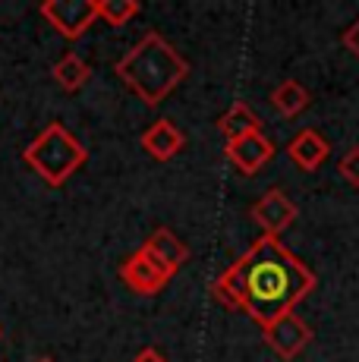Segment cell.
I'll return each instance as SVG.
<instances>
[{"instance_id":"30bf717a","label":"cell","mask_w":359,"mask_h":362,"mask_svg":"<svg viewBox=\"0 0 359 362\" xmlns=\"http://www.w3.org/2000/svg\"><path fill=\"white\" fill-rule=\"evenodd\" d=\"M287 155H290V161L300 167V170L312 173V170H319V167L331 158V145H328V139H324L322 132L300 129L293 139H290Z\"/></svg>"},{"instance_id":"3957f363","label":"cell","mask_w":359,"mask_h":362,"mask_svg":"<svg viewBox=\"0 0 359 362\" xmlns=\"http://www.w3.org/2000/svg\"><path fill=\"white\" fill-rule=\"evenodd\" d=\"M23 158L47 186H64L66 180L86 164L88 151L64 123H51L45 132H38V136L25 145Z\"/></svg>"},{"instance_id":"7a4b0ae2","label":"cell","mask_w":359,"mask_h":362,"mask_svg":"<svg viewBox=\"0 0 359 362\" xmlns=\"http://www.w3.org/2000/svg\"><path fill=\"white\" fill-rule=\"evenodd\" d=\"M114 69L148 107H155V104H161L186 79L189 64L158 32H148V35H142L139 45L126 57L117 60Z\"/></svg>"},{"instance_id":"277c9868","label":"cell","mask_w":359,"mask_h":362,"mask_svg":"<svg viewBox=\"0 0 359 362\" xmlns=\"http://www.w3.org/2000/svg\"><path fill=\"white\" fill-rule=\"evenodd\" d=\"M38 13L64 38H79L98 23V0H45Z\"/></svg>"},{"instance_id":"ac0fdd59","label":"cell","mask_w":359,"mask_h":362,"mask_svg":"<svg viewBox=\"0 0 359 362\" xmlns=\"http://www.w3.org/2000/svg\"><path fill=\"white\" fill-rule=\"evenodd\" d=\"M133 362H167V359H164L161 350H155V346H145V350H139V356H136Z\"/></svg>"},{"instance_id":"6da1fadb","label":"cell","mask_w":359,"mask_h":362,"mask_svg":"<svg viewBox=\"0 0 359 362\" xmlns=\"http://www.w3.org/2000/svg\"><path fill=\"white\" fill-rule=\"evenodd\" d=\"M315 290V274L278 236H259L224 274L211 284V296L227 309H240L259 328L290 315Z\"/></svg>"},{"instance_id":"52a82bcc","label":"cell","mask_w":359,"mask_h":362,"mask_svg":"<svg viewBox=\"0 0 359 362\" xmlns=\"http://www.w3.org/2000/svg\"><path fill=\"white\" fill-rule=\"evenodd\" d=\"M296 202L284 189H268L265 196L252 205V221L261 227V236H278L284 233L296 221Z\"/></svg>"},{"instance_id":"5b68a950","label":"cell","mask_w":359,"mask_h":362,"mask_svg":"<svg viewBox=\"0 0 359 362\" xmlns=\"http://www.w3.org/2000/svg\"><path fill=\"white\" fill-rule=\"evenodd\" d=\"M120 277L133 293H142V296H155L167 287V281L174 277V271L167 268L161 259L148 252V249H136L126 262L120 264Z\"/></svg>"},{"instance_id":"4fadbf2b","label":"cell","mask_w":359,"mask_h":362,"mask_svg":"<svg viewBox=\"0 0 359 362\" xmlns=\"http://www.w3.org/2000/svg\"><path fill=\"white\" fill-rule=\"evenodd\" d=\"M309 101H312V95H309L296 79L281 82V86L271 92V107L278 110L281 117H296V114H302V110L309 107Z\"/></svg>"},{"instance_id":"7c38bea8","label":"cell","mask_w":359,"mask_h":362,"mask_svg":"<svg viewBox=\"0 0 359 362\" xmlns=\"http://www.w3.org/2000/svg\"><path fill=\"white\" fill-rule=\"evenodd\" d=\"M218 129L227 142H237L243 136H252V132H261V120L255 117V110L246 101H237L224 117L218 120Z\"/></svg>"},{"instance_id":"d6986e66","label":"cell","mask_w":359,"mask_h":362,"mask_svg":"<svg viewBox=\"0 0 359 362\" xmlns=\"http://www.w3.org/2000/svg\"><path fill=\"white\" fill-rule=\"evenodd\" d=\"M35 362H54V359H35Z\"/></svg>"},{"instance_id":"8992f818","label":"cell","mask_w":359,"mask_h":362,"mask_svg":"<svg viewBox=\"0 0 359 362\" xmlns=\"http://www.w3.org/2000/svg\"><path fill=\"white\" fill-rule=\"evenodd\" d=\"M261 337H265V344L271 346L281 359H296L312 344V328H309L296 312H290V315L271 322L268 328H261Z\"/></svg>"},{"instance_id":"5bb4252c","label":"cell","mask_w":359,"mask_h":362,"mask_svg":"<svg viewBox=\"0 0 359 362\" xmlns=\"http://www.w3.org/2000/svg\"><path fill=\"white\" fill-rule=\"evenodd\" d=\"M54 79L60 82V88H66V92H79L82 86L88 82V76H92V69H88V64L79 57V54H64V57L54 64Z\"/></svg>"},{"instance_id":"2e32d148","label":"cell","mask_w":359,"mask_h":362,"mask_svg":"<svg viewBox=\"0 0 359 362\" xmlns=\"http://www.w3.org/2000/svg\"><path fill=\"white\" fill-rule=\"evenodd\" d=\"M341 177L347 180L353 189H359V145H353V148L341 158Z\"/></svg>"},{"instance_id":"e0dca14e","label":"cell","mask_w":359,"mask_h":362,"mask_svg":"<svg viewBox=\"0 0 359 362\" xmlns=\"http://www.w3.org/2000/svg\"><path fill=\"white\" fill-rule=\"evenodd\" d=\"M341 41H343V47H347V51L353 54V57H359V19L347 25V32L341 35Z\"/></svg>"},{"instance_id":"ba28073f","label":"cell","mask_w":359,"mask_h":362,"mask_svg":"<svg viewBox=\"0 0 359 362\" xmlns=\"http://www.w3.org/2000/svg\"><path fill=\"white\" fill-rule=\"evenodd\" d=\"M227 158H230V164L240 173L252 177V173H259L274 158V145L261 132H252V136H243L237 142H227Z\"/></svg>"},{"instance_id":"8fae6325","label":"cell","mask_w":359,"mask_h":362,"mask_svg":"<svg viewBox=\"0 0 359 362\" xmlns=\"http://www.w3.org/2000/svg\"><path fill=\"white\" fill-rule=\"evenodd\" d=\"M145 249H148L155 259H161L170 271H174V274L180 271V264L189 259V249H186L183 240H180L174 230H167V227H158V230H151L148 240H145Z\"/></svg>"},{"instance_id":"9c48e42d","label":"cell","mask_w":359,"mask_h":362,"mask_svg":"<svg viewBox=\"0 0 359 362\" xmlns=\"http://www.w3.org/2000/svg\"><path fill=\"white\" fill-rule=\"evenodd\" d=\"M139 142H142V151H148L155 161H170V158H177L180 151H183L186 136L180 132V127L174 120L161 117V120H155L148 129L142 132Z\"/></svg>"},{"instance_id":"9a60e30c","label":"cell","mask_w":359,"mask_h":362,"mask_svg":"<svg viewBox=\"0 0 359 362\" xmlns=\"http://www.w3.org/2000/svg\"><path fill=\"white\" fill-rule=\"evenodd\" d=\"M133 16H139L136 0H101L98 4V19L107 25H126Z\"/></svg>"}]
</instances>
